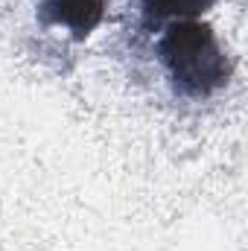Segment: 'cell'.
I'll return each mask as SVG.
<instances>
[{
    "label": "cell",
    "instance_id": "obj_2",
    "mask_svg": "<svg viewBox=\"0 0 248 251\" xmlns=\"http://www.w3.org/2000/svg\"><path fill=\"white\" fill-rule=\"evenodd\" d=\"M105 0H41V21L64 26L73 38H88L102 21Z\"/></svg>",
    "mask_w": 248,
    "mask_h": 251
},
{
    "label": "cell",
    "instance_id": "obj_1",
    "mask_svg": "<svg viewBox=\"0 0 248 251\" xmlns=\"http://www.w3.org/2000/svg\"><path fill=\"white\" fill-rule=\"evenodd\" d=\"M158 56L175 91L187 97H207L231 76V62L213 29L198 21H173L161 35Z\"/></svg>",
    "mask_w": 248,
    "mask_h": 251
},
{
    "label": "cell",
    "instance_id": "obj_3",
    "mask_svg": "<svg viewBox=\"0 0 248 251\" xmlns=\"http://www.w3.org/2000/svg\"><path fill=\"white\" fill-rule=\"evenodd\" d=\"M216 0H143V15L146 21H193L196 15L207 12Z\"/></svg>",
    "mask_w": 248,
    "mask_h": 251
}]
</instances>
